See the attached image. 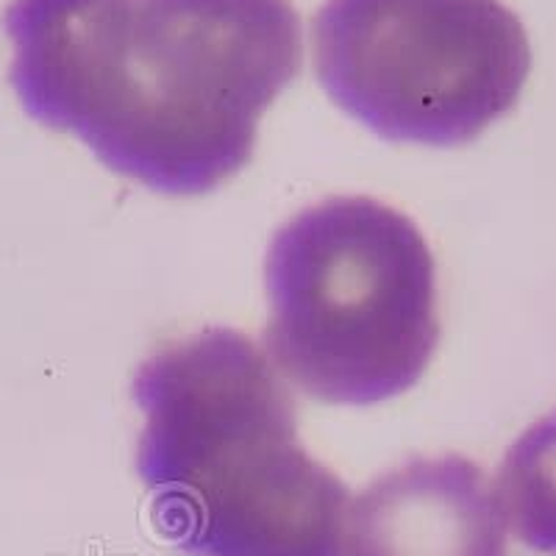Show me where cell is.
<instances>
[{
	"label": "cell",
	"instance_id": "1",
	"mask_svg": "<svg viewBox=\"0 0 556 556\" xmlns=\"http://www.w3.org/2000/svg\"><path fill=\"white\" fill-rule=\"evenodd\" d=\"M3 31L31 121L173 198L251 162L256 123L304 62L290 0H12Z\"/></svg>",
	"mask_w": 556,
	"mask_h": 556
},
{
	"label": "cell",
	"instance_id": "2",
	"mask_svg": "<svg viewBox=\"0 0 556 556\" xmlns=\"http://www.w3.org/2000/svg\"><path fill=\"white\" fill-rule=\"evenodd\" d=\"M137 473L187 556H345L348 486L298 440L295 395L251 337L203 329L137 367Z\"/></svg>",
	"mask_w": 556,
	"mask_h": 556
},
{
	"label": "cell",
	"instance_id": "3",
	"mask_svg": "<svg viewBox=\"0 0 556 556\" xmlns=\"http://www.w3.org/2000/svg\"><path fill=\"white\" fill-rule=\"evenodd\" d=\"M265 292L267 356L323 404L399 399L440 342L434 256L409 217L374 198H329L278 228Z\"/></svg>",
	"mask_w": 556,
	"mask_h": 556
},
{
	"label": "cell",
	"instance_id": "4",
	"mask_svg": "<svg viewBox=\"0 0 556 556\" xmlns=\"http://www.w3.org/2000/svg\"><path fill=\"white\" fill-rule=\"evenodd\" d=\"M320 87L376 137L451 148L518 103L531 51L501 0H329L312 23Z\"/></svg>",
	"mask_w": 556,
	"mask_h": 556
},
{
	"label": "cell",
	"instance_id": "5",
	"mask_svg": "<svg viewBox=\"0 0 556 556\" xmlns=\"http://www.w3.org/2000/svg\"><path fill=\"white\" fill-rule=\"evenodd\" d=\"M345 556H506V520L468 456H417L348 506Z\"/></svg>",
	"mask_w": 556,
	"mask_h": 556
},
{
	"label": "cell",
	"instance_id": "6",
	"mask_svg": "<svg viewBox=\"0 0 556 556\" xmlns=\"http://www.w3.org/2000/svg\"><path fill=\"white\" fill-rule=\"evenodd\" d=\"M495 495L515 538L556 556V412L526 429L506 451Z\"/></svg>",
	"mask_w": 556,
	"mask_h": 556
}]
</instances>
